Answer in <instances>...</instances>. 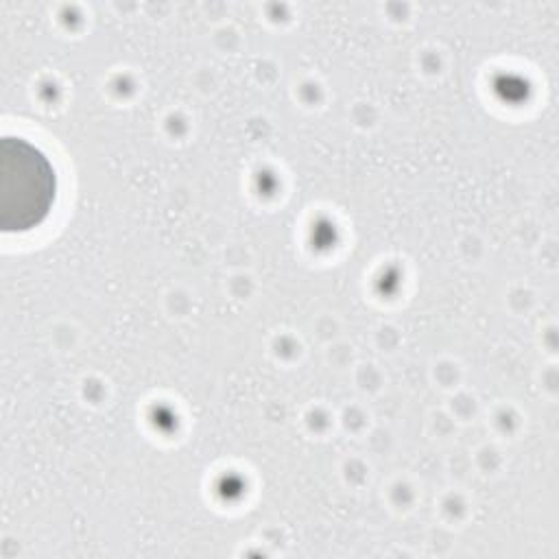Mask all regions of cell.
Masks as SVG:
<instances>
[{"label": "cell", "mask_w": 559, "mask_h": 559, "mask_svg": "<svg viewBox=\"0 0 559 559\" xmlns=\"http://www.w3.org/2000/svg\"><path fill=\"white\" fill-rule=\"evenodd\" d=\"M57 199V175L50 159L22 138L0 144V225L4 231H28L46 221Z\"/></svg>", "instance_id": "6da1fadb"}]
</instances>
